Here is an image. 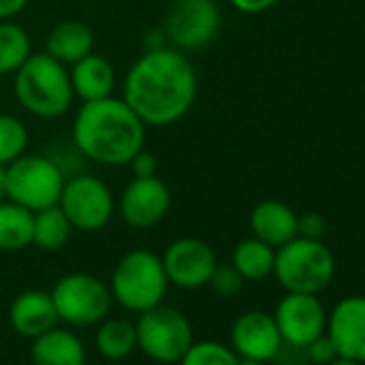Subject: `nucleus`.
Segmentation results:
<instances>
[{
	"mask_svg": "<svg viewBox=\"0 0 365 365\" xmlns=\"http://www.w3.org/2000/svg\"><path fill=\"white\" fill-rule=\"evenodd\" d=\"M329 365H363L359 361H352V359H344V356H337L335 361H331Z\"/></svg>",
	"mask_w": 365,
	"mask_h": 365,
	"instance_id": "35",
	"label": "nucleus"
},
{
	"mask_svg": "<svg viewBox=\"0 0 365 365\" xmlns=\"http://www.w3.org/2000/svg\"><path fill=\"white\" fill-rule=\"evenodd\" d=\"M228 3L239 9L241 14H262L271 7H275L279 0H228Z\"/></svg>",
	"mask_w": 365,
	"mask_h": 365,
	"instance_id": "32",
	"label": "nucleus"
},
{
	"mask_svg": "<svg viewBox=\"0 0 365 365\" xmlns=\"http://www.w3.org/2000/svg\"><path fill=\"white\" fill-rule=\"evenodd\" d=\"M108 286L118 305L142 314L163 303L170 282L161 256L150 250H131L118 258Z\"/></svg>",
	"mask_w": 365,
	"mask_h": 365,
	"instance_id": "4",
	"label": "nucleus"
},
{
	"mask_svg": "<svg viewBox=\"0 0 365 365\" xmlns=\"http://www.w3.org/2000/svg\"><path fill=\"white\" fill-rule=\"evenodd\" d=\"M222 11L215 0H174L163 20V37L180 50L207 48L220 33Z\"/></svg>",
	"mask_w": 365,
	"mask_h": 365,
	"instance_id": "10",
	"label": "nucleus"
},
{
	"mask_svg": "<svg viewBox=\"0 0 365 365\" xmlns=\"http://www.w3.org/2000/svg\"><path fill=\"white\" fill-rule=\"evenodd\" d=\"M29 5V0H0V20H11L22 14Z\"/></svg>",
	"mask_w": 365,
	"mask_h": 365,
	"instance_id": "33",
	"label": "nucleus"
},
{
	"mask_svg": "<svg viewBox=\"0 0 365 365\" xmlns=\"http://www.w3.org/2000/svg\"><path fill=\"white\" fill-rule=\"evenodd\" d=\"M65 180V170L56 159L24 153L7 165V200L37 213L58 205Z\"/></svg>",
	"mask_w": 365,
	"mask_h": 365,
	"instance_id": "6",
	"label": "nucleus"
},
{
	"mask_svg": "<svg viewBox=\"0 0 365 365\" xmlns=\"http://www.w3.org/2000/svg\"><path fill=\"white\" fill-rule=\"evenodd\" d=\"M33 54L31 35L24 26L0 20V78L14 76Z\"/></svg>",
	"mask_w": 365,
	"mask_h": 365,
	"instance_id": "25",
	"label": "nucleus"
},
{
	"mask_svg": "<svg viewBox=\"0 0 365 365\" xmlns=\"http://www.w3.org/2000/svg\"><path fill=\"white\" fill-rule=\"evenodd\" d=\"M58 320L71 327H93L112 309L110 286L93 273L76 271L63 275L50 290Z\"/></svg>",
	"mask_w": 365,
	"mask_h": 365,
	"instance_id": "8",
	"label": "nucleus"
},
{
	"mask_svg": "<svg viewBox=\"0 0 365 365\" xmlns=\"http://www.w3.org/2000/svg\"><path fill=\"white\" fill-rule=\"evenodd\" d=\"M245 282H260L273 273L275 267V247L267 245L264 241L252 237L241 241L232 252L230 262Z\"/></svg>",
	"mask_w": 365,
	"mask_h": 365,
	"instance_id": "23",
	"label": "nucleus"
},
{
	"mask_svg": "<svg viewBox=\"0 0 365 365\" xmlns=\"http://www.w3.org/2000/svg\"><path fill=\"white\" fill-rule=\"evenodd\" d=\"M71 138L76 150L101 165H125L142 148L146 125L125 99L106 97L84 101L76 112Z\"/></svg>",
	"mask_w": 365,
	"mask_h": 365,
	"instance_id": "2",
	"label": "nucleus"
},
{
	"mask_svg": "<svg viewBox=\"0 0 365 365\" xmlns=\"http://www.w3.org/2000/svg\"><path fill=\"white\" fill-rule=\"evenodd\" d=\"M172 207V194L165 182L155 176H133L118 200V213L129 228L148 230L157 226Z\"/></svg>",
	"mask_w": 365,
	"mask_h": 365,
	"instance_id": "13",
	"label": "nucleus"
},
{
	"mask_svg": "<svg viewBox=\"0 0 365 365\" xmlns=\"http://www.w3.org/2000/svg\"><path fill=\"white\" fill-rule=\"evenodd\" d=\"M58 207L73 230L97 232L106 228L116 211L112 190L93 174H76L65 180Z\"/></svg>",
	"mask_w": 365,
	"mask_h": 365,
	"instance_id": "9",
	"label": "nucleus"
},
{
	"mask_svg": "<svg viewBox=\"0 0 365 365\" xmlns=\"http://www.w3.org/2000/svg\"><path fill=\"white\" fill-rule=\"evenodd\" d=\"M335 273V260L329 247L314 239L294 237L275 252L273 275L286 292H322Z\"/></svg>",
	"mask_w": 365,
	"mask_h": 365,
	"instance_id": "5",
	"label": "nucleus"
},
{
	"mask_svg": "<svg viewBox=\"0 0 365 365\" xmlns=\"http://www.w3.org/2000/svg\"><path fill=\"white\" fill-rule=\"evenodd\" d=\"M129 165L133 170V176H155L157 174V159L153 153H148L144 148L129 161Z\"/></svg>",
	"mask_w": 365,
	"mask_h": 365,
	"instance_id": "31",
	"label": "nucleus"
},
{
	"mask_svg": "<svg viewBox=\"0 0 365 365\" xmlns=\"http://www.w3.org/2000/svg\"><path fill=\"white\" fill-rule=\"evenodd\" d=\"M297 213L279 200H262L250 215V226L256 239L271 247H282L297 237Z\"/></svg>",
	"mask_w": 365,
	"mask_h": 365,
	"instance_id": "18",
	"label": "nucleus"
},
{
	"mask_svg": "<svg viewBox=\"0 0 365 365\" xmlns=\"http://www.w3.org/2000/svg\"><path fill=\"white\" fill-rule=\"evenodd\" d=\"M239 365H264L258 359H250V356H239Z\"/></svg>",
	"mask_w": 365,
	"mask_h": 365,
	"instance_id": "36",
	"label": "nucleus"
},
{
	"mask_svg": "<svg viewBox=\"0 0 365 365\" xmlns=\"http://www.w3.org/2000/svg\"><path fill=\"white\" fill-rule=\"evenodd\" d=\"M31 356L35 365H86L84 341L58 324L33 339Z\"/></svg>",
	"mask_w": 365,
	"mask_h": 365,
	"instance_id": "19",
	"label": "nucleus"
},
{
	"mask_svg": "<svg viewBox=\"0 0 365 365\" xmlns=\"http://www.w3.org/2000/svg\"><path fill=\"white\" fill-rule=\"evenodd\" d=\"M327 232V220L320 213H303L297 217V237L320 241Z\"/></svg>",
	"mask_w": 365,
	"mask_h": 365,
	"instance_id": "30",
	"label": "nucleus"
},
{
	"mask_svg": "<svg viewBox=\"0 0 365 365\" xmlns=\"http://www.w3.org/2000/svg\"><path fill=\"white\" fill-rule=\"evenodd\" d=\"M198 93L192 61L176 48H148L127 71L123 99L146 127H168L185 116Z\"/></svg>",
	"mask_w": 365,
	"mask_h": 365,
	"instance_id": "1",
	"label": "nucleus"
},
{
	"mask_svg": "<svg viewBox=\"0 0 365 365\" xmlns=\"http://www.w3.org/2000/svg\"><path fill=\"white\" fill-rule=\"evenodd\" d=\"M273 318L282 341L290 348H305L327 331V312L316 294L286 292Z\"/></svg>",
	"mask_w": 365,
	"mask_h": 365,
	"instance_id": "12",
	"label": "nucleus"
},
{
	"mask_svg": "<svg viewBox=\"0 0 365 365\" xmlns=\"http://www.w3.org/2000/svg\"><path fill=\"white\" fill-rule=\"evenodd\" d=\"M29 129L14 114H0V165H9L26 153Z\"/></svg>",
	"mask_w": 365,
	"mask_h": 365,
	"instance_id": "26",
	"label": "nucleus"
},
{
	"mask_svg": "<svg viewBox=\"0 0 365 365\" xmlns=\"http://www.w3.org/2000/svg\"><path fill=\"white\" fill-rule=\"evenodd\" d=\"M9 322L16 333L22 337H39L41 333L56 327L58 314L52 301V294L46 290H26L18 294L9 307Z\"/></svg>",
	"mask_w": 365,
	"mask_h": 365,
	"instance_id": "16",
	"label": "nucleus"
},
{
	"mask_svg": "<svg viewBox=\"0 0 365 365\" xmlns=\"http://www.w3.org/2000/svg\"><path fill=\"white\" fill-rule=\"evenodd\" d=\"M95 348L108 361L127 359L138 348L135 324L123 318H103L97 324Z\"/></svg>",
	"mask_w": 365,
	"mask_h": 365,
	"instance_id": "22",
	"label": "nucleus"
},
{
	"mask_svg": "<svg viewBox=\"0 0 365 365\" xmlns=\"http://www.w3.org/2000/svg\"><path fill=\"white\" fill-rule=\"evenodd\" d=\"M230 339H232V350L239 356L258 359L262 363L273 361L284 348L273 314L258 312V309L245 312L235 320L230 329Z\"/></svg>",
	"mask_w": 365,
	"mask_h": 365,
	"instance_id": "14",
	"label": "nucleus"
},
{
	"mask_svg": "<svg viewBox=\"0 0 365 365\" xmlns=\"http://www.w3.org/2000/svg\"><path fill=\"white\" fill-rule=\"evenodd\" d=\"M73 226L58 205L41 209L33 217V245L43 252H58L71 239Z\"/></svg>",
	"mask_w": 365,
	"mask_h": 365,
	"instance_id": "24",
	"label": "nucleus"
},
{
	"mask_svg": "<svg viewBox=\"0 0 365 365\" xmlns=\"http://www.w3.org/2000/svg\"><path fill=\"white\" fill-rule=\"evenodd\" d=\"M7 200V168L0 165V202Z\"/></svg>",
	"mask_w": 365,
	"mask_h": 365,
	"instance_id": "34",
	"label": "nucleus"
},
{
	"mask_svg": "<svg viewBox=\"0 0 365 365\" xmlns=\"http://www.w3.org/2000/svg\"><path fill=\"white\" fill-rule=\"evenodd\" d=\"M307 352V359L316 365H329L331 361H335L339 354L335 350V344L331 341V337L327 335V331L322 335H318L312 344H307L303 348Z\"/></svg>",
	"mask_w": 365,
	"mask_h": 365,
	"instance_id": "29",
	"label": "nucleus"
},
{
	"mask_svg": "<svg viewBox=\"0 0 365 365\" xmlns=\"http://www.w3.org/2000/svg\"><path fill=\"white\" fill-rule=\"evenodd\" d=\"M73 95L82 101H97L112 97L116 88V71L112 63L95 52L71 65L69 71Z\"/></svg>",
	"mask_w": 365,
	"mask_h": 365,
	"instance_id": "17",
	"label": "nucleus"
},
{
	"mask_svg": "<svg viewBox=\"0 0 365 365\" xmlns=\"http://www.w3.org/2000/svg\"><path fill=\"white\" fill-rule=\"evenodd\" d=\"M161 262L170 284L180 290H200L209 286L217 267V256L207 241L180 237L165 247Z\"/></svg>",
	"mask_w": 365,
	"mask_h": 365,
	"instance_id": "11",
	"label": "nucleus"
},
{
	"mask_svg": "<svg viewBox=\"0 0 365 365\" xmlns=\"http://www.w3.org/2000/svg\"><path fill=\"white\" fill-rule=\"evenodd\" d=\"M18 103L37 118H58L71 110L73 88L67 65L48 52H37L14 73Z\"/></svg>",
	"mask_w": 365,
	"mask_h": 365,
	"instance_id": "3",
	"label": "nucleus"
},
{
	"mask_svg": "<svg viewBox=\"0 0 365 365\" xmlns=\"http://www.w3.org/2000/svg\"><path fill=\"white\" fill-rule=\"evenodd\" d=\"M35 213L14 200L0 202V252H20L33 245Z\"/></svg>",
	"mask_w": 365,
	"mask_h": 365,
	"instance_id": "21",
	"label": "nucleus"
},
{
	"mask_svg": "<svg viewBox=\"0 0 365 365\" xmlns=\"http://www.w3.org/2000/svg\"><path fill=\"white\" fill-rule=\"evenodd\" d=\"M209 286L220 294V297H235L243 290L245 279L241 277V273L232 267V264H220L215 267Z\"/></svg>",
	"mask_w": 365,
	"mask_h": 365,
	"instance_id": "28",
	"label": "nucleus"
},
{
	"mask_svg": "<svg viewBox=\"0 0 365 365\" xmlns=\"http://www.w3.org/2000/svg\"><path fill=\"white\" fill-rule=\"evenodd\" d=\"M178 365H239V354L220 341H194Z\"/></svg>",
	"mask_w": 365,
	"mask_h": 365,
	"instance_id": "27",
	"label": "nucleus"
},
{
	"mask_svg": "<svg viewBox=\"0 0 365 365\" xmlns=\"http://www.w3.org/2000/svg\"><path fill=\"white\" fill-rule=\"evenodd\" d=\"M327 335L344 359L365 363V297H346L327 316Z\"/></svg>",
	"mask_w": 365,
	"mask_h": 365,
	"instance_id": "15",
	"label": "nucleus"
},
{
	"mask_svg": "<svg viewBox=\"0 0 365 365\" xmlns=\"http://www.w3.org/2000/svg\"><path fill=\"white\" fill-rule=\"evenodd\" d=\"M138 348L157 363H178L194 344L190 318L172 305H155L140 314L135 322Z\"/></svg>",
	"mask_w": 365,
	"mask_h": 365,
	"instance_id": "7",
	"label": "nucleus"
},
{
	"mask_svg": "<svg viewBox=\"0 0 365 365\" xmlns=\"http://www.w3.org/2000/svg\"><path fill=\"white\" fill-rule=\"evenodd\" d=\"M93 48L95 35L88 24H84L82 20H63L50 31L43 52H48L63 65H73L88 56Z\"/></svg>",
	"mask_w": 365,
	"mask_h": 365,
	"instance_id": "20",
	"label": "nucleus"
}]
</instances>
